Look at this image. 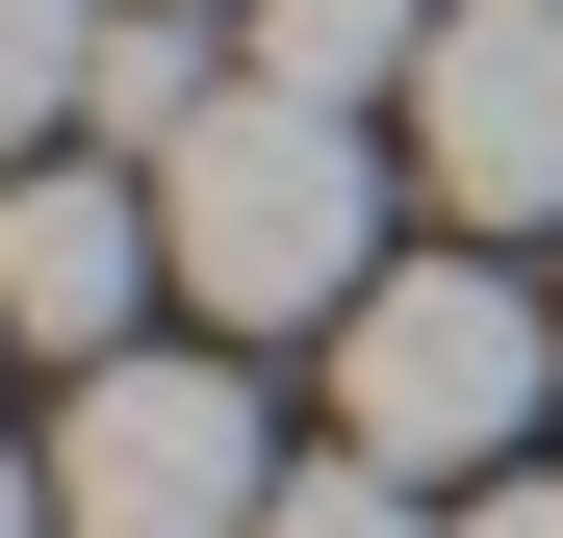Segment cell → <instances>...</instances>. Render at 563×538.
<instances>
[{"label":"cell","instance_id":"cell-1","mask_svg":"<svg viewBox=\"0 0 563 538\" xmlns=\"http://www.w3.org/2000/svg\"><path fill=\"white\" fill-rule=\"evenodd\" d=\"M154 231H179V308L206 333H358V283H385V154H358V103H282L231 52V103L154 154Z\"/></svg>","mask_w":563,"mask_h":538},{"label":"cell","instance_id":"cell-6","mask_svg":"<svg viewBox=\"0 0 563 538\" xmlns=\"http://www.w3.org/2000/svg\"><path fill=\"white\" fill-rule=\"evenodd\" d=\"M206 103H231V52H206V0H129V26H103V103H77V154H129V179H154V154L206 129Z\"/></svg>","mask_w":563,"mask_h":538},{"label":"cell","instance_id":"cell-10","mask_svg":"<svg viewBox=\"0 0 563 538\" xmlns=\"http://www.w3.org/2000/svg\"><path fill=\"white\" fill-rule=\"evenodd\" d=\"M461 538H563V487H461Z\"/></svg>","mask_w":563,"mask_h":538},{"label":"cell","instance_id":"cell-7","mask_svg":"<svg viewBox=\"0 0 563 538\" xmlns=\"http://www.w3.org/2000/svg\"><path fill=\"white\" fill-rule=\"evenodd\" d=\"M282 103H410V52H435V0H231Z\"/></svg>","mask_w":563,"mask_h":538},{"label":"cell","instance_id":"cell-4","mask_svg":"<svg viewBox=\"0 0 563 538\" xmlns=\"http://www.w3.org/2000/svg\"><path fill=\"white\" fill-rule=\"evenodd\" d=\"M410 179L461 231H563V0H435L410 52Z\"/></svg>","mask_w":563,"mask_h":538},{"label":"cell","instance_id":"cell-3","mask_svg":"<svg viewBox=\"0 0 563 538\" xmlns=\"http://www.w3.org/2000/svg\"><path fill=\"white\" fill-rule=\"evenodd\" d=\"M52 513L77 538H256L282 513V436H256V359H77L52 385Z\"/></svg>","mask_w":563,"mask_h":538},{"label":"cell","instance_id":"cell-11","mask_svg":"<svg viewBox=\"0 0 563 538\" xmlns=\"http://www.w3.org/2000/svg\"><path fill=\"white\" fill-rule=\"evenodd\" d=\"M0 538H77V513H52V462H0Z\"/></svg>","mask_w":563,"mask_h":538},{"label":"cell","instance_id":"cell-2","mask_svg":"<svg viewBox=\"0 0 563 538\" xmlns=\"http://www.w3.org/2000/svg\"><path fill=\"white\" fill-rule=\"evenodd\" d=\"M538 385H563V333L487 283V256H385V283H358V333H333V436L358 462H512L538 436Z\"/></svg>","mask_w":563,"mask_h":538},{"label":"cell","instance_id":"cell-9","mask_svg":"<svg viewBox=\"0 0 563 538\" xmlns=\"http://www.w3.org/2000/svg\"><path fill=\"white\" fill-rule=\"evenodd\" d=\"M256 538H435V487L410 462H358V436H333V462H282V513Z\"/></svg>","mask_w":563,"mask_h":538},{"label":"cell","instance_id":"cell-5","mask_svg":"<svg viewBox=\"0 0 563 538\" xmlns=\"http://www.w3.org/2000/svg\"><path fill=\"white\" fill-rule=\"evenodd\" d=\"M154 283H179V231H154L129 154H0V333H26L52 385H77V359H129Z\"/></svg>","mask_w":563,"mask_h":538},{"label":"cell","instance_id":"cell-8","mask_svg":"<svg viewBox=\"0 0 563 538\" xmlns=\"http://www.w3.org/2000/svg\"><path fill=\"white\" fill-rule=\"evenodd\" d=\"M103 26H129V0H0V154H77V103H103Z\"/></svg>","mask_w":563,"mask_h":538}]
</instances>
